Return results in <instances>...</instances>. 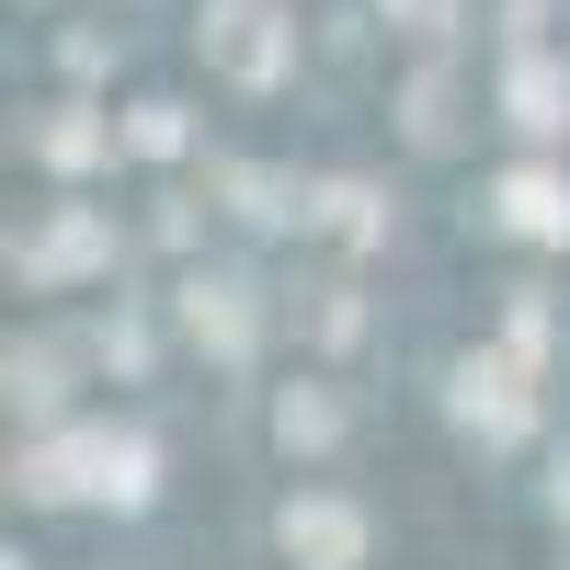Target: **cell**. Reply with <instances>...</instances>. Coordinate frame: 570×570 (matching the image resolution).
<instances>
[{"instance_id":"6da1fadb","label":"cell","mask_w":570,"mask_h":570,"mask_svg":"<svg viewBox=\"0 0 570 570\" xmlns=\"http://www.w3.org/2000/svg\"><path fill=\"white\" fill-rule=\"evenodd\" d=\"M35 502H149V445L137 434H46L23 456Z\"/></svg>"},{"instance_id":"7a4b0ae2","label":"cell","mask_w":570,"mask_h":570,"mask_svg":"<svg viewBox=\"0 0 570 570\" xmlns=\"http://www.w3.org/2000/svg\"><path fill=\"white\" fill-rule=\"evenodd\" d=\"M206 58L240 80V91H274L285 58H297V23H285L274 0H206Z\"/></svg>"},{"instance_id":"3957f363","label":"cell","mask_w":570,"mask_h":570,"mask_svg":"<svg viewBox=\"0 0 570 570\" xmlns=\"http://www.w3.org/2000/svg\"><path fill=\"white\" fill-rule=\"evenodd\" d=\"M274 537H285L297 570H365V513L343 491H297V502L274 513Z\"/></svg>"},{"instance_id":"277c9868","label":"cell","mask_w":570,"mask_h":570,"mask_svg":"<svg viewBox=\"0 0 570 570\" xmlns=\"http://www.w3.org/2000/svg\"><path fill=\"white\" fill-rule=\"evenodd\" d=\"M502 104H513V126H525V137H570V69L548 58V46H513Z\"/></svg>"},{"instance_id":"5b68a950","label":"cell","mask_w":570,"mask_h":570,"mask_svg":"<svg viewBox=\"0 0 570 570\" xmlns=\"http://www.w3.org/2000/svg\"><path fill=\"white\" fill-rule=\"evenodd\" d=\"M456 422L468 434H491V445H525V389H513V365H456Z\"/></svg>"},{"instance_id":"8992f818","label":"cell","mask_w":570,"mask_h":570,"mask_svg":"<svg viewBox=\"0 0 570 570\" xmlns=\"http://www.w3.org/2000/svg\"><path fill=\"white\" fill-rule=\"evenodd\" d=\"M491 217L513 228V240H570V183L559 171H502L491 183Z\"/></svg>"},{"instance_id":"52a82bcc","label":"cell","mask_w":570,"mask_h":570,"mask_svg":"<svg viewBox=\"0 0 570 570\" xmlns=\"http://www.w3.org/2000/svg\"><path fill=\"white\" fill-rule=\"evenodd\" d=\"M12 263H23L35 285H58V274H91V263H115V228H104V217H80V206H69L58 228H35V240H23Z\"/></svg>"},{"instance_id":"ba28073f","label":"cell","mask_w":570,"mask_h":570,"mask_svg":"<svg viewBox=\"0 0 570 570\" xmlns=\"http://www.w3.org/2000/svg\"><path fill=\"white\" fill-rule=\"evenodd\" d=\"M183 331L217 343V354H252V285L240 274H195L183 285Z\"/></svg>"},{"instance_id":"9c48e42d","label":"cell","mask_w":570,"mask_h":570,"mask_svg":"<svg viewBox=\"0 0 570 570\" xmlns=\"http://www.w3.org/2000/svg\"><path fill=\"white\" fill-rule=\"evenodd\" d=\"M274 434L285 445H331V434H343V400H331V389H285L274 400Z\"/></svg>"},{"instance_id":"30bf717a","label":"cell","mask_w":570,"mask_h":570,"mask_svg":"<svg viewBox=\"0 0 570 570\" xmlns=\"http://www.w3.org/2000/svg\"><path fill=\"white\" fill-rule=\"evenodd\" d=\"M104 149H115V137H104V126H91L80 104H69L58 126H46V160H58V171H80V160H104Z\"/></svg>"},{"instance_id":"8fae6325","label":"cell","mask_w":570,"mask_h":570,"mask_svg":"<svg viewBox=\"0 0 570 570\" xmlns=\"http://www.w3.org/2000/svg\"><path fill=\"white\" fill-rule=\"evenodd\" d=\"M308 217H331V228H354V240H376V228H389V217H376V195H365V183H331V195H320Z\"/></svg>"},{"instance_id":"7c38bea8","label":"cell","mask_w":570,"mask_h":570,"mask_svg":"<svg viewBox=\"0 0 570 570\" xmlns=\"http://www.w3.org/2000/svg\"><path fill=\"white\" fill-rule=\"evenodd\" d=\"M126 149L171 160V149H183V104H137V115H126Z\"/></svg>"},{"instance_id":"4fadbf2b","label":"cell","mask_w":570,"mask_h":570,"mask_svg":"<svg viewBox=\"0 0 570 570\" xmlns=\"http://www.w3.org/2000/svg\"><path fill=\"white\" fill-rule=\"evenodd\" d=\"M228 195H240V217H285V183L274 171H228Z\"/></svg>"}]
</instances>
